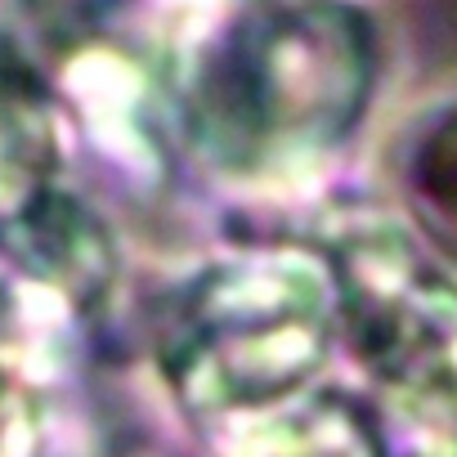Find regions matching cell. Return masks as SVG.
I'll return each mask as SVG.
<instances>
[{
    "instance_id": "cell-1",
    "label": "cell",
    "mask_w": 457,
    "mask_h": 457,
    "mask_svg": "<svg viewBox=\"0 0 457 457\" xmlns=\"http://www.w3.org/2000/svg\"><path fill=\"white\" fill-rule=\"evenodd\" d=\"M377 37L345 0L247 5L197 54L184 117L197 153L228 175L292 170L332 153L363 117Z\"/></svg>"
},
{
    "instance_id": "cell-2",
    "label": "cell",
    "mask_w": 457,
    "mask_h": 457,
    "mask_svg": "<svg viewBox=\"0 0 457 457\" xmlns=\"http://www.w3.org/2000/svg\"><path fill=\"white\" fill-rule=\"evenodd\" d=\"M337 287L310 256H243L206 270L157 328L170 386L202 412L292 395L328 354Z\"/></svg>"
},
{
    "instance_id": "cell-3",
    "label": "cell",
    "mask_w": 457,
    "mask_h": 457,
    "mask_svg": "<svg viewBox=\"0 0 457 457\" xmlns=\"http://www.w3.org/2000/svg\"><path fill=\"white\" fill-rule=\"evenodd\" d=\"M337 319L354 359L408 412L457 430V283L403 234L363 228L332 252Z\"/></svg>"
},
{
    "instance_id": "cell-4",
    "label": "cell",
    "mask_w": 457,
    "mask_h": 457,
    "mask_svg": "<svg viewBox=\"0 0 457 457\" xmlns=\"http://www.w3.org/2000/svg\"><path fill=\"white\" fill-rule=\"evenodd\" d=\"M54 162V126L37 77L0 59V220L19 215L37 193H46V170Z\"/></svg>"
},
{
    "instance_id": "cell-5",
    "label": "cell",
    "mask_w": 457,
    "mask_h": 457,
    "mask_svg": "<svg viewBox=\"0 0 457 457\" xmlns=\"http://www.w3.org/2000/svg\"><path fill=\"white\" fill-rule=\"evenodd\" d=\"M403 193L430 243L457 256V99L430 108L408 130Z\"/></svg>"
},
{
    "instance_id": "cell-6",
    "label": "cell",
    "mask_w": 457,
    "mask_h": 457,
    "mask_svg": "<svg viewBox=\"0 0 457 457\" xmlns=\"http://www.w3.org/2000/svg\"><path fill=\"white\" fill-rule=\"evenodd\" d=\"M247 457H381V439L354 399L314 395L274 417Z\"/></svg>"
},
{
    "instance_id": "cell-7",
    "label": "cell",
    "mask_w": 457,
    "mask_h": 457,
    "mask_svg": "<svg viewBox=\"0 0 457 457\" xmlns=\"http://www.w3.org/2000/svg\"><path fill=\"white\" fill-rule=\"evenodd\" d=\"M408 457H457V430H448L444 439L421 444V448H417V453H408Z\"/></svg>"
},
{
    "instance_id": "cell-8",
    "label": "cell",
    "mask_w": 457,
    "mask_h": 457,
    "mask_svg": "<svg viewBox=\"0 0 457 457\" xmlns=\"http://www.w3.org/2000/svg\"><path fill=\"white\" fill-rule=\"evenodd\" d=\"M252 5H274V0H252Z\"/></svg>"
}]
</instances>
